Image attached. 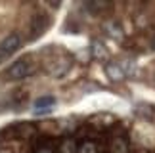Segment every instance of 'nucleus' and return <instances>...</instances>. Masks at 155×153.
I'll use <instances>...</instances> for the list:
<instances>
[{"label": "nucleus", "mask_w": 155, "mask_h": 153, "mask_svg": "<svg viewBox=\"0 0 155 153\" xmlns=\"http://www.w3.org/2000/svg\"><path fill=\"white\" fill-rule=\"evenodd\" d=\"M109 6H111L109 2H88V4H84V8L94 10V11H102V10H107Z\"/></svg>", "instance_id": "obj_11"}, {"label": "nucleus", "mask_w": 155, "mask_h": 153, "mask_svg": "<svg viewBox=\"0 0 155 153\" xmlns=\"http://www.w3.org/2000/svg\"><path fill=\"white\" fill-rule=\"evenodd\" d=\"M56 105V98L54 96H40L38 99H35L33 103V115H46L50 113Z\"/></svg>", "instance_id": "obj_2"}, {"label": "nucleus", "mask_w": 155, "mask_h": 153, "mask_svg": "<svg viewBox=\"0 0 155 153\" xmlns=\"http://www.w3.org/2000/svg\"><path fill=\"white\" fill-rule=\"evenodd\" d=\"M35 63L31 60H19L15 63H12V65L6 69V76H8L10 80H21V79H27V76H31L35 73Z\"/></svg>", "instance_id": "obj_1"}, {"label": "nucleus", "mask_w": 155, "mask_h": 153, "mask_svg": "<svg viewBox=\"0 0 155 153\" xmlns=\"http://www.w3.org/2000/svg\"><path fill=\"white\" fill-rule=\"evenodd\" d=\"M92 56L96 57V60H102V57L107 56V52H105V48H104V44H102V42H98V40H94V42H92Z\"/></svg>", "instance_id": "obj_8"}, {"label": "nucleus", "mask_w": 155, "mask_h": 153, "mask_svg": "<svg viewBox=\"0 0 155 153\" xmlns=\"http://www.w3.org/2000/svg\"><path fill=\"white\" fill-rule=\"evenodd\" d=\"M105 31H107V34H109L111 38H115V40L123 38V29H121V25H119L117 21H107L105 23Z\"/></svg>", "instance_id": "obj_6"}, {"label": "nucleus", "mask_w": 155, "mask_h": 153, "mask_svg": "<svg viewBox=\"0 0 155 153\" xmlns=\"http://www.w3.org/2000/svg\"><path fill=\"white\" fill-rule=\"evenodd\" d=\"M77 144H75V140L73 138H67V140H63V144H61V153H77Z\"/></svg>", "instance_id": "obj_9"}, {"label": "nucleus", "mask_w": 155, "mask_h": 153, "mask_svg": "<svg viewBox=\"0 0 155 153\" xmlns=\"http://www.w3.org/2000/svg\"><path fill=\"white\" fill-rule=\"evenodd\" d=\"M37 153H52V149H40V151H37Z\"/></svg>", "instance_id": "obj_13"}, {"label": "nucleus", "mask_w": 155, "mask_h": 153, "mask_svg": "<svg viewBox=\"0 0 155 153\" xmlns=\"http://www.w3.org/2000/svg\"><path fill=\"white\" fill-rule=\"evenodd\" d=\"M77 153H98V145L94 142H82L79 145V149H77Z\"/></svg>", "instance_id": "obj_10"}, {"label": "nucleus", "mask_w": 155, "mask_h": 153, "mask_svg": "<svg viewBox=\"0 0 155 153\" xmlns=\"http://www.w3.org/2000/svg\"><path fill=\"white\" fill-rule=\"evenodd\" d=\"M105 75L113 80H123V79H127L128 69L124 67V63H121V61H111V63L105 65Z\"/></svg>", "instance_id": "obj_4"}, {"label": "nucleus", "mask_w": 155, "mask_h": 153, "mask_svg": "<svg viewBox=\"0 0 155 153\" xmlns=\"http://www.w3.org/2000/svg\"><path fill=\"white\" fill-rule=\"evenodd\" d=\"M6 57H8V56H6V54H4V52H2V50H0V63H2V61L6 60Z\"/></svg>", "instance_id": "obj_12"}, {"label": "nucleus", "mask_w": 155, "mask_h": 153, "mask_svg": "<svg viewBox=\"0 0 155 153\" xmlns=\"http://www.w3.org/2000/svg\"><path fill=\"white\" fill-rule=\"evenodd\" d=\"M111 153H128V145H127V142H124L123 138L113 140V144H111Z\"/></svg>", "instance_id": "obj_7"}, {"label": "nucleus", "mask_w": 155, "mask_h": 153, "mask_svg": "<svg viewBox=\"0 0 155 153\" xmlns=\"http://www.w3.org/2000/svg\"><path fill=\"white\" fill-rule=\"evenodd\" d=\"M21 44H23L21 37H19L17 33H12V34H8V37H6L2 42H0V50H2L6 56H10V54H14V52L19 50Z\"/></svg>", "instance_id": "obj_3"}, {"label": "nucleus", "mask_w": 155, "mask_h": 153, "mask_svg": "<svg viewBox=\"0 0 155 153\" xmlns=\"http://www.w3.org/2000/svg\"><path fill=\"white\" fill-rule=\"evenodd\" d=\"M71 69V60H58L56 63H52L50 65V75L52 76H56V79H61V76L65 75Z\"/></svg>", "instance_id": "obj_5"}, {"label": "nucleus", "mask_w": 155, "mask_h": 153, "mask_svg": "<svg viewBox=\"0 0 155 153\" xmlns=\"http://www.w3.org/2000/svg\"><path fill=\"white\" fill-rule=\"evenodd\" d=\"M151 50H155V40H153V44H151Z\"/></svg>", "instance_id": "obj_14"}]
</instances>
